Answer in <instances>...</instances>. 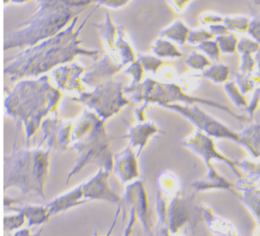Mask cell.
Segmentation results:
<instances>
[{
	"label": "cell",
	"mask_w": 260,
	"mask_h": 236,
	"mask_svg": "<svg viewBox=\"0 0 260 236\" xmlns=\"http://www.w3.org/2000/svg\"><path fill=\"white\" fill-rule=\"evenodd\" d=\"M50 153L41 150H20L5 158V189L15 186L22 194H36L46 199V183Z\"/></svg>",
	"instance_id": "obj_1"
},
{
	"label": "cell",
	"mask_w": 260,
	"mask_h": 236,
	"mask_svg": "<svg viewBox=\"0 0 260 236\" xmlns=\"http://www.w3.org/2000/svg\"><path fill=\"white\" fill-rule=\"evenodd\" d=\"M75 33L67 29L64 33L58 35L53 39L40 45L39 47L21 53L17 57V60L7 67L6 72L16 69L11 73L15 75H37L45 73L51 67L61 62L69 61L77 53H82L78 50Z\"/></svg>",
	"instance_id": "obj_2"
},
{
	"label": "cell",
	"mask_w": 260,
	"mask_h": 236,
	"mask_svg": "<svg viewBox=\"0 0 260 236\" xmlns=\"http://www.w3.org/2000/svg\"><path fill=\"white\" fill-rule=\"evenodd\" d=\"M67 2H47V8L42 9L38 16L33 17L28 21L27 27L20 32H15L13 42L8 43L12 47L34 45L40 40L44 39L55 35L56 32L63 28L69 22L72 12L71 6L74 4Z\"/></svg>",
	"instance_id": "obj_3"
},
{
	"label": "cell",
	"mask_w": 260,
	"mask_h": 236,
	"mask_svg": "<svg viewBox=\"0 0 260 236\" xmlns=\"http://www.w3.org/2000/svg\"><path fill=\"white\" fill-rule=\"evenodd\" d=\"M99 122L100 121H98L97 124H99ZM97 124L91 126L89 134L88 133V119H86L85 122L77 129L76 131L86 132L88 136L79 140L73 146L78 151V159L75 167L70 173L67 184L69 183L71 179L78 175L88 164H97L108 172L114 170V156L111 152L110 137L107 134L103 125Z\"/></svg>",
	"instance_id": "obj_4"
},
{
	"label": "cell",
	"mask_w": 260,
	"mask_h": 236,
	"mask_svg": "<svg viewBox=\"0 0 260 236\" xmlns=\"http://www.w3.org/2000/svg\"><path fill=\"white\" fill-rule=\"evenodd\" d=\"M168 219L171 233H183L185 235L193 233L199 223L204 221L202 211L200 205L194 203L193 196L180 192L169 203Z\"/></svg>",
	"instance_id": "obj_5"
},
{
	"label": "cell",
	"mask_w": 260,
	"mask_h": 236,
	"mask_svg": "<svg viewBox=\"0 0 260 236\" xmlns=\"http://www.w3.org/2000/svg\"><path fill=\"white\" fill-rule=\"evenodd\" d=\"M129 208L135 211L138 220L141 222L144 235L155 236L154 226L151 222L149 199L144 184L141 181H135L126 187L125 196L123 197Z\"/></svg>",
	"instance_id": "obj_6"
},
{
	"label": "cell",
	"mask_w": 260,
	"mask_h": 236,
	"mask_svg": "<svg viewBox=\"0 0 260 236\" xmlns=\"http://www.w3.org/2000/svg\"><path fill=\"white\" fill-rule=\"evenodd\" d=\"M170 108L177 109L181 114H185L186 117H191V120L200 126V129H202L211 136L233 139L247 148V150L251 152V148L249 145L246 144V142L241 136H238L232 131H230L228 128L224 127L223 125H221L220 123L217 122L212 118H210L203 112H200V109L197 107L190 109V108H181L180 106H172V107L170 106Z\"/></svg>",
	"instance_id": "obj_7"
},
{
	"label": "cell",
	"mask_w": 260,
	"mask_h": 236,
	"mask_svg": "<svg viewBox=\"0 0 260 236\" xmlns=\"http://www.w3.org/2000/svg\"><path fill=\"white\" fill-rule=\"evenodd\" d=\"M183 145H185V147L189 148L190 150L196 152L198 155L202 156L205 160V163L207 165L209 171L215 170L213 165L211 163V161L214 159H216L218 161H223L225 163H227V165L230 166V168L233 170V172L235 173L237 177L242 178V175L236 167L235 161L230 160L219 152L218 150H216L213 140L205 136L201 132H198L191 139L183 142Z\"/></svg>",
	"instance_id": "obj_8"
},
{
	"label": "cell",
	"mask_w": 260,
	"mask_h": 236,
	"mask_svg": "<svg viewBox=\"0 0 260 236\" xmlns=\"http://www.w3.org/2000/svg\"><path fill=\"white\" fill-rule=\"evenodd\" d=\"M109 176L110 172L102 168L91 180L81 185L86 199L104 200L119 206L123 202V197L110 188L108 184Z\"/></svg>",
	"instance_id": "obj_9"
},
{
	"label": "cell",
	"mask_w": 260,
	"mask_h": 236,
	"mask_svg": "<svg viewBox=\"0 0 260 236\" xmlns=\"http://www.w3.org/2000/svg\"><path fill=\"white\" fill-rule=\"evenodd\" d=\"M86 95L87 97L83 98V100L88 102V104L89 103L90 105H93L92 107L96 109L97 111L100 112V114L103 106H104L103 114H107V116H109L107 108L108 106H111L114 113H116L120 107L127 103L125 100H122L120 90L116 84H111L108 83L106 85H102V89H98L96 92L94 91V94Z\"/></svg>",
	"instance_id": "obj_10"
},
{
	"label": "cell",
	"mask_w": 260,
	"mask_h": 236,
	"mask_svg": "<svg viewBox=\"0 0 260 236\" xmlns=\"http://www.w3.org/2000/svg\"><path fill=\"white\" fill-rule=\"evenodd\" d=\"M5 207L24 215L28 222V228L31 226L41 225L47 222L51 217L46 206H34L21 203L20 201H16L15 199L5 198Z\"/></svg>",
	"instance_id": "obj_11"
},
{
	"label": "cell",
	"mask_w": 260,
	"mask_h": 236,
	"mask_svg": "<svg viewBox=\"0 0 260 236\" xmlns=\"http://www.w3.org/2000/svg\"><path fill=\"white\" fill-rule=\"evenodd\" d=\"M114 170L123 183L139 177L137 156L130 146L114 156Z\"/></svg>",
	"instance_id": "obj_12"
},
{
	"label": "cell",
	"mask_w": 260,
	"mask_h": 236,
	"mask_svg": "<svg viewBox=\"0 0 260 236\" xmlns=\"http://www.w3.org/2000/svg\"><path fill=\"white\" fill-rule=\"evenodd\" d=\"M200 207L202 211L203 218L208 228L216 236H241L232 222L222 218L211 209V207L200 204Z\"/></svg>",
	"instance_id": "obj_13"
},
{
	"label": "cell",
	"mask_w": 260,
	"mask_h": 236,
	"mask_svg": "<svg viewBox=\"0 0 260 236\" xmlns=\"http://www.w3.org/2000/svg\"><path fill=\"white\" fill-rule=\"evenodd\" d=\"M87 202L89 201L84 197L83 188L82 186H80L71 192H67L66 194L56 197L46 206L49 211L51 217H53L60 212H64L67 210L74 208Z\"/></svg>",
	"instance_id": "obj_14"
},
{
	"label": "cell",
	"mask_w": 260,
	"mask_h": 236,
	"mask_svg": "<svg viewBox=\"0 0 260 236\" xmlns=\"http://www.w3.org/2000/svg\"><path fill=\"white\" fill-rule=\"evenodd\" d=\"M191 186L197 192H204L211 189H224L232 192L233 194L237 197L240 196L238 192L235 190L236 188L235 187H236V186L228 181L223 176L219 175V173L216 170L208 171L207 175L205 176V179L195 181Z\"/></svg>",
	"instance_id": "obj_15"
},
{
	"label": "cell",
	"mask_w": 260,
	"mask_h": 236,
	"mask_svg": "<svg viewBox=\"0 0 260 236\" xmlns=\"http://www.w3.org/2000/svg\"><path fill=\"white\" fill-rule=\"evenodd\" d=\"M235 165L236 167H241L248 174L247 177H242L239 180L238 183L236 184V189L241 191L247 188L260 190V164L248 160H242L241 161H235Z\"/></svg>",
	"instance_id": "obj_16"
},
{
	"label": "cell",
	"mask_w": 260,
	"mask_h": 236,
	"mask_svg": "<svg viewBox=\"0 0 260 236\" xmlns=\"http://www.w3.org/2000/svg\"><path fill=\"white\" fill-rule=\"evenodd\" d=\"M169 200L166 196L158 192L156 197V215L157 221L154 226V234L155 236H171V232L169 225L168 219V206Z\"/></svg>",
	"instance_id": "obj_17"
},
{
	"label": "cell",
	"mask_w": 260,
	"mask_h": 236,
	"mask_svg": "<svg viewBox=\"0 0 260 236\" xmlns=\"http://www.w3.org/2000/svg\"><path fill=\"white\" fill-rule=\"evenodd\" d=\"M158 130L154 125H139V127L131 129V133L125 138H129L133 146H139L138 156L140 155L143 148L146 145L150 136L158 132Z\"/></svg>",
	"instance_id": "obj_18"
},
{
	"label": "cell",
	"mask_w": 260,
	"mask_h": 236,
	"mask_svg": "<svg viewBox=\"0 0 260 236\" xmlns=\"http://www.w3.org/2000/svg\"><path fill=\"white\" fill-rule=\"evenodd\" d=\"M243 193L239 196L241 202L248 208L260 226V190L247 188L242 190Z\"/></svg>",
	"instance_id": "obj_19"
},
{
	"label": "cell",
	"mask_w": 260,
	"mask_h": 236,
	"mask_svg": "<svg viewBox=\"0 0 260 236\" xmlns=\"http://www.w3.org/2000/svg\"><path fill=\"white\" fill-rule=\"evenodd\" d=\"M158 186L160 192L166 195L175 196L180 192L179 191V181L174 174L169 171H164L158 175Z\"/></svg>",
	"instance_id": "obj_20"
},
{
	"label": "cell",
	"mask_w": 260,
	"mask_h": 236,
	"mask_svg": "<svg viewBox=\"0 0 260 236\" xmlns=\"http://www.w3.org/2000/svg\"><path fill=\"white\" fill-rule=\"evenodd\" d=\"M241 138L251 148V153L255 157L260 156V127H252L243 132Z\"/></svg>",
	"instance_id": "obj_21"
},
{
	"label": "cell",
	"mask_w": 260,
	"mask_h": 236,
	"mask_svg": "<svg viewBox=\"0 0 260 236\" xmlns=\"http://www.w3.org/2000/svg\"><path fill=\"white\" fill-rule=\"evenodd\" d=\"M27 222L26 217L21 212H17L16 215L5 216L4 217V227L7 231H13L20 228Z\"/></svg>",
	"instance_id": "obj_22"
},
{
	"label": "cell",
	"mask_w": 260,
	"mask_h": 236,
	"mask_svg": "<svg viewBox=\"0 0 260 236\" xmlns=\"http://www.w3.org/2000/svg\"><path fill=\"white\" fill-rule=\"evenodd\" d=\"M188 32V29L185 28V26L181 24V22H176L172 29L167 31L164 35H168L170 38L175 39V41L183 43L185 42V38H186V33Z\"/></svg>",
	"instance_id": "obj_23"
},
{
	"label": "cell",
	"mask_w": 260,
	"mask_h": 236,
	"mask_svg": "<svg viewBox=\"0 0 260 236\" xmlns=\"http://www.w3.org/2000/svg\"><path fill=\"white\" fill-rule=\"evenodd\" d=\"M229 74V69L227 67L222 65H216L211 68L207 73H205V76L213 79L215 82H222L226 80Z\"/></svg>",
	"instance_id": "obj_24"
},
{
	"label": "cell",
	"mask_w": 260,
	"mask_h": 236,
	"mask_svg": "<svg viewBox=\"0 0 260 236\" xmlns=\"http://www.w3.org/2000/svg\"><path fill=\"white\" fill-rule=\"evenodd\" d=\"M160 44L156 45L157 47L155 48V53H157L158 55L160 53L164 52V54L161 56H182V54H180L177 50L175 49V47L173 45L170 44L169 42H160Z\"/></svg>",
	"instance_id": "obj_25"
},
{
	"label": "cell",
	"mask_w": 260,
	"mask_h": 236,
	"mask_svg": "<svg viewBox=\"0 0 260 236\" xmlns=\"http://www.w3.org/2000/svg\"><path fill=\"white\" fill-rule=\"evenodd\" d=\"M225 88L227 89L229 94L232 97V100H235V103L236 104H238L239 107L241 105L247 106L246 105V102L244 100V98L241 97V94H239L238 90L235 88V84H233V83H230V84H228L227 86L225 87Z\"/></svg>",
	"instance_id": "obj_26"
},
{
	"label": "cell",
	"mask_w": 260,
	"mask_h": 236,
	"mask_svg": "<svg viewBox=\"0 0 260 236\" xmlns=\"http://www.w3.org/2000/svg\"><path fill=\"white\" fill-rule=\"evenodd\" d=\"M195 57H190L189 60H187V63L190 64L191 66L197 68V69H202L204 67L206 66L208 64H210V62L208 61L207 59L203 57V56L197 55L196 53H194Z\"/></svg>",
	"instance_id": "obj_27"
},
{
	"label": "cell",
	"mask_w": 260,
	"mask_h": 236,
	"mask_svg": "<svg viewBox=\"0 0 260 236\" xmlns=\"http://www.w3.org/2000/svg\"><path fill=\"white\" fill-rule=\"evenodd\" d=\"M200 48L206 52L213 59H218L219 47H217L216 43L206 42L202 46H200Z\"/></svg>",
	"instance_id": "obj_28"
},
{
	"label": "cell",
	"mask_w": 260,
	"mask_h": 236,
	"mask_svg": "<svg viewBox=\"0 0 260 236\" xmlns=\"http://www.w3.org/2000/svg\"><path fill=\"white\" fill-rule=\"evenodd\" d=\"M138 221V217L136 215L135 211L133 209H130V220L128 222L127 226L124 231V236H132L134 232V227L136 222Z\"/></svg>",
	"instance_id": "obj_29"
},
{
	"label": "cell",
	"mask_w": 260,
	"mask_h": 236,
	"mask_svg": "<svg viewBox=\"0 0 260 236\" xmlns=\"http://www.w3.org/2000/svg\"><path fill=\"white\" fill-rule=\"evenodd\" d=\"M42 232H43L42 228L36 232H33L29 228H23V229L17 231L13 235L11 236H42Z\"/></svg>",
	"instance_id": "obj_30"
},
{
	"label": "cell",
	"mask_w": 260,
	"mask_h": 236,
	"mask_svg": "<svg viewBox=\"0 0 260 236\" xmlns=\"http://www.w3.org/2000/svg\"><path fill=\"white\" fill-rule=\"evenodd\" d=\"M93 236H102V234H101L100 231L94 229V231H93Z\"/></svg>",
	"instance_id": "obj_31"
},
{
	"label": "cell",
	"mask_w": 260,
	"mask_h": 236,
	"mask_svg": "<svg viewBox=\"0 0 260 236\" xmlns=\"http://www.w3.org/2000/svg\"><path fill=\"white\" fill-rule=\"evenodd\" d=\"M254 236H260V228H256L254 231Z\"/></svg>",
	"instance_id": "obj_32"
},
{
	"label": "cell",
	"mask_w": 260,
	"mask_h": 236,
	"mask_svg": "<svg viewBox=\"0 0 260 236\" xmlns=\"http://www.w3.org/2000/svg\"><path fill=\"white\" fill-rule=\"evenodd\" d=\"M132 236H142L141 234H140V233H137V234H136V235H133H133Z\"/></svg>",
	"instance_id": "obj_33"
},
{
	"label": "cell",
	"mask_w": 260,
	"mask_h": 236,
	"mask_svg": "<svg viewBox=\"0 0 260 236\" xmlns=\"http://www.w3.org/2000/svg\"></svg>",
	"instance_id": "obj_34"
}]
</instances>
